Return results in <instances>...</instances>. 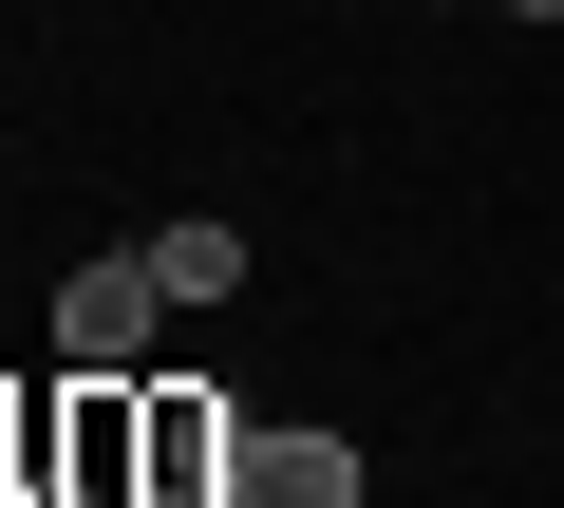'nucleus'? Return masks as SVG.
I'll return each instance as SVG.
<instances>
[{"mask_svg":"<svg viewBox=\"0 0 564 508\" xmlns=\"http://www.w3.org/2000/svg\"><path fill=\"white\" fill-rule=\"evenodd\" d=\"M151 321H170L151 245H95V264L57 283V358H76V377H132V358H151Z\"/></svg>","mask_w":564,"mask_h":508,"instance_id":"1","label":"nucleus"},{"mask_svg":"<svg viewBox=\"0 0 564 508\" xmlns=\"http://www.w3.org/2000/svg\"><path fill=\"white\" fill-rule=\"evenodd\" d=\"M226 471H245V414L188 396V377H151L132 396V489H226Z\"/></svg>","mask_w":564,"mask_h":508,"instance_id":"2","label":"nucleus"},{"mask_svg":"<svg viewBox=\"0 0 564 508\" xmlns=\"http://www.w3.org/2000/svg\"><path fill=\"white\" fill-rule=\"evenodd\" d=\"M245 508H377V471H358V433H245V471H226Z\"/></svg>","mask_w":564,"mask_h":508,"instance_id":"3","label":"nucleus"},{"mask_svg":"<svg viewBox=\"0 0 564 508\" xmlns=\"http://www.w3.org/2000/svg\"><path fill=\"white\" fill-rule=\"evenodd\" d=\"M151 283H170V302H245V226H226V207H170V226H151Z\"/></svg>","mask_w":564,"mask_h":508,"instance_id":"4","label":"nucleus"},{"mask_svg":"<svg viewBox=\"0 0 564 508\" xmlns=\"http://www.w3.org/2000/svg\"><path fill=\"white\" fill-rule=\"evenodd\" d=\"M0 508H113V489H0Z\"/></svg>","mask_w":564,"mask_h":508,"instance_id":"5","label":"nucleus"},{"mask_svg":"<svg viewBox=\"0 0 564 508\" xmlns=\"http://www.w3.org/2000/svg\"><path fill=\"white\" fill-rule=\"evenodd\" d=\"M132 508H245V489H132Z\"/></svg>","mask_w":564,"mask_h":508,"instance_id":"6","label":"nucleus"},{"mask_svg":"<svg viewBox=\"0 0 564 508\" xmlns=\"http://www.w3.org/2000/svg\"><path fill=\"white\" fill-rule=\"evenodd\" d=\"M527 20H564V0H527Z\"/></svg>","mask_w":564,"mask_h":508,"instance_id":"7","label":"nucleus"},{"mask_svg":"<svg viewBox=\"0 0 564 508\" xmlns=\"http://www.w3.org/2000/svg\"><path fill=\"white\" fill-rule=\"evenodd\" d=\"M433 20H452V0H433Z\"/></svg>","mask_w":564,"mask_h":508,"instance_id":"8","label":"nucleus"}]
</instances>
